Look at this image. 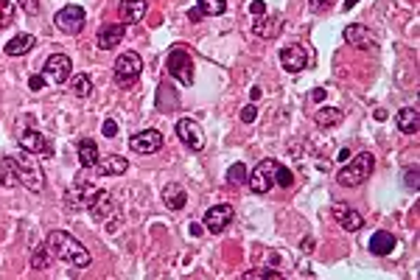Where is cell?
Listing matches in <instances>:
<instances>
[{
	"instance_id": "1",
	"label": "cell",
	"mask_w": 420,
	"mask_h": 280,
	"mask_svg": "<svg viewBox=\"0 0 420 280\" xmlns=\"http://www.w3.org/2000/svg\"><path fill=\"white\" fill-rule=\"evenodd\" d=\"M45 244H48L51 255L59 258V261L67 263V266H76V269L90 266V252L82 247V241H79L76 236H70V233H64V230H51Z\"/></svg>"
},
{
	"instance_id": "2",
	"label": "cell",
	"mask_w": 420,
	"mask_h": 280,
	"mask_svg": "<svg viewBox=\"0 0 420 280\" xmlns=\"http://www.w3.org/2000/svg\"><path fill=\"white\" fill-rule=\"evenodd\" d=\"M373 168H376V157H373L370 152H359L353 160H350V163L336 174V182H339L342 188H356V185H362L365 180H370Z\"/></svg>"
},
{
	"instance_id": "3",
	"label": "cell",
	"mask_w": 420,
	"mask_h": 280,
	"mask_svg": "<svg viewBox=\"0 0 420 280\" xmlns=\"http://www.w3.org/2000/svg\"><path fill=\"white\" fill-rule=\"evenodd\" d=\"M15 157V166H17V180L28 188V191H34V193H40L42 188H45V174H42V166H40V160L31 155V152H23V155H12Z\"/></svg>"
},
{
	"instance_id": "4",
	"label": "cell",
	"mask_w": 420,
	"mask_h": 280,
	"mask_svg": "<svg viewBox=\"0 0 420 280\" xmlns=\"http://www.w3.org/2000/svg\"><path fill=\"white\" fill-rule=\"evenodd\" d=\"M98 193H101L98 185L85 182V180H76L73 185L64 191V207H67V210H76V213H79V210H90Z\"/></svg>"
},
{
	"instance_id": "5",
	"label": "cell",
	"mask_w": 420,
	"mask_h": 280,
	"mask_svg": "<svg viewBox=\"0 0 420 280\" xmlns=\"http://www.w3.org/2000/svg\"><path fill=\"white\" fill-rule=\"evenodd\" d=\"M166 67H168V76L177 79L180 85H185V87L193 85V62H191V53L185 48H171Z\"/></svg>"
},
{
	"instance_id": "6",
	"label": "cell",
	"mask_w": 420,
	"mask_h": 280,
	"mask_svg": "<svg viewBox=\"0 0 420 280\" xmlns=\"http://www.w3.org/2000/svg\"><path fill=\"white\" fill-rule=\"evenodd\" d=\"M140 70H143V59H140L134 51H126L115 59V67H112V76H115V85L126 87V85H134Z\"/></svg>"
},
{
	"instance_id": "7",
	"label": "cell",
	"mask_w": 420,
	"mask_h": 280,
	"mask_svg": "<svg viewBox=\"0 0 420 280\" xmlns=\"http://www.w3.org/2000/svg\"><path fill=\"white\" fill-rule=\"evenodd\" d=\"M53 23H56V28H59V31H64V34L73 37V34H82V31H85L87 15H85V9H82V6L70 3V6H64V9H59V12H56Z\"/></svg>"
},
{
	"instance_id": "8",
	"label": "cell",
	"mask_w": 420,
	"mask_h": 280,
	"mask_svg": "<svg viewBox=\"0 0 420 280\" xmlns=\"http://www.w3.org/2000/svg\"><path fill=\"white\" fill-rule=\"evenodd\" d=\"M274 171H277V160H261L255 166V171L250 174V191L252 193H269L274 188Z\"/></svg>"
},
{
	"instance_id": "9",
	"label": "cell",
	"mask_w": 420,
	"mask_h": 280,
	"mask_svg": "<svg viewBox=\"0 0 420 280\" xmlns=\"http://www.w3.org/2000/svg\"><path fill=\"white\" fill-rule=\"evenodd\" d=\"M177 137L191 149V152H202L204 149V132L193 118H180L177 121Z\"/></svg>"
},
{
	"instance_id": "10",
	"label": "cell",
	"mask_w": 420,
	"mask_h": 280,
	"mask_svg": "<svg viewBox=\"0 0 420 280\" xmlns=\"http://www.w3.org/2000/svg\"><path fill=\"white\" fill-rule=\"evenodd\" d=\"M45 73L53 85H64L70 76H73V62H70V56L64 53H53L45 59Z\"/></svg>"
},
{
	"instance_id": "11",
	"label": "cell",
	"mask_w": 420,
	"mask_h": 280,
	"mask_svg": "<svg viewBox=\"0 0 420 280\" xmlns=\"http://www.w3.org/2000/svg\"><path fill=\"white\" fill-rule=\"evenodd\" d=\"M160 146H163L160 129H143L140 134L129 137V149H132L134 155H155Z\"/></svg>"
},
{
	"instance_id": "12",
	"label": "cell",
	"mask_w": 420,
	"mask_h": 280,
	"mask_svg": "<svg viewBox=\"0 0 420 280\" xmlns=\"http://www.w3.org/2000/svg\"><path fill=\"white\" fill-rule=\"evenodd\" d=\"M17 143L23 146V152H31V155H51L53 152V146H51V140L42 134V132H37V129H23L20 134H17Z\"/></svg>"
},
{
	"instance_id": "13",
	"label": "cell",
	"mask_w": 420,
	"mask_h": 280,
	"mask_svg": "<svg viewBox=\"0 0 420 280\" xmlns=\"http://www.w3.org/2000/svg\"><path fill=\"white\" fill-rule=\"evenodd\" d=\"M344 42L347 45H356V48H376L378 45V34L362 23H350L344 28Z\"/></svg>"
},
{
	"instance_id": "14",
	"label": "cell",
	"mask_w": 420,
	"mask_h": 280,
	"mask_svg": "<svg viewBox=\"0 0 420 280\" xmlns=\"http://www.w3.org/2000/svg\"><path fill=\"white\" fill-rule=\"evenodd\" d=\"M280 64H283L286 73H300V70H306L308 64V53L303 45H286L280 48Z\"/></svg>"
},
{
	"instance_id": "15",
	"label": "cell",
	"mask_w": 420,
	"mask_h": 280,
	"mask_svg": "<svg viewBox=\"0 0 420 280\" xmlns=\"http://www.w3.org/2000/svg\"><path fill=\"white\" fill-rule=\"evenodd\" d=\"M233 222V207L230 204H213L204 213V227L210 233H225V227Z\"/></svg>"
},
{
	"instance_id": "16",
	"label": "cell",
	"mask_w": 420,
	"mask_h": 280,
	"mask_svg": "<svg viewBox=\"0 0 420 280\" xmlns=\"http://www.w3.org/2000/svg\"><path fill=\"white\" fill-rule=\"evenodd\" d=\"M333 216H336V222L347 230V233H359L362 227H365V219H362V213L359 210H353L350 204H333Z\"/></svg>"
},
{
	"instance_id": "17",
	"label": "cell",
	"mask_w": 420,
	"mask_h": 280,
	"mask_svg": "<svg viewBox=\"0 0 420 280\" xmlns=\"http://www.w3.org/2000/svg\"><path fill=\"white\" fill-rule=\"evenodd\" d=\"M123 34H126V26H123V23H104V26L98 28L96 42H98L101 51H112L115 45H121Z\"/></svg>"
},
{
	"instance_id": "18",
	"label": "cell",
	"mask_w": 420,
	"mask_h": 280,
	"mask_svg": "<svg viewBox=\"0 0 420 280\" xmlns=\"http://www.w3.org/2000/svg\"><path fill=\"white\" fill-rule=\"evenodd\" d=\"M163 202H166L168 210H182L188 204V193H185V188L180 182H168L163 188Z\"/></svg>"
},
{
	"instance_id": "19",
	"label": "cell",
	"mask_w": 420,
	"mask_h": 280,
	"mask_svg": "<svg viewBox=\"0 0 420 280\" xmlns=\"http://www.w3.org/2000/svg\"><path fill=\"white\" fill-rule=\"evenodd\" d=\"M146 0H123L121 3V20H123V26L126 23H140L146 17Z\"/></svg>"
},
{
	"instance_id": "20",
	"label": "cell",
	"mask_w": 420,
	"mask_h": 280,
	"mask_svg": "<svg viewBox=\"0 0 420 280\" xmlns=\"http://www.w3.org/2000/svg\"><path fill=\"white\" fill-rule=\"evenodd\" d=\"M395 247H398V238H395L390 230H378V233H373V238H370V252H373V255H390Z\"/></svg>"
},
{
	"instance_id": "21",
	"label": "cell",
	"mask_w": 420,
	"mask_h": 280,
	"mask_svg": "<svg viewBox=\"0 0 420 280\" xmlns=\"http://www.w3.org/2000/svg\"><path fill=\"white\" fill-rule=\"evenodd\" d=\"M395 126L406 134H414L417 126H420V118H417V107H403L395 112Z\"/></svg>"
},
{
	"instance_id": "22",
	"label": "cell",
	"mask_w": 420,
	"mask_h": 280,
	"mask_svg": "<svg viewBox=\"0 0 420 280\" xmlns=\"http://www.w3.org/2000/svg\"><path fill=\"white\" fill-rule=\"evenodd\" d=\"M79 166L82 168L98 166V143H96V140H90V137L79 140Z\"/></svg>"
},
{
	"instance_id": "23",
	"label": "cell",
	"mask_w": 420,
	"mask_h": 280,
	"mask_svg": "<svg viewBox=\"0 0 420 280\" xmlns=\"http://www.w3.org/2000/svg\"><path fill=\"white\" fill-rule=\"evenodd\" d=\"M0 185H3V188H15V185H20L15 157H3V160H0Z\"/></svg>"
},
{
	"instance_id": "24",
	"label": "cell",
	"mask_w": 420,
	"mask_h": 280,
	"mask_svg": "<svg viewBox=\"0 0 420 280\" xmlns=\"http://www.w3.org/2000/svg\"><path fill=\"white\" fill-rule=\"evenodd\" d=\"M126 168H129V160H126V157H118V155L107 157V160L98 166L101 177H118V174H126Z\"/></svg>"
},
{
	"instance_id": "25",
	"label": "cell",
	"mask_w": 420,
	"mask_h": 280,
	"mask_svg": "<svg viewBox=\"0 0 420 280\" xmlns=\"http://www.w3.org/2000/svg\"><path fill=\"white\" fill-rule=\"evenodd\" d=\"M252 31L263 40H274L280 34V20L277 17H266V20H255L252 23Z\"/></svg>"
},
{
	"instance_id": "26",
	"label": "cell",
	"mask_w": 420,
	"mask_h": 280,
	"mask_svg": "<svg viewBox=\"0 0 420 280\" xmlns=\"http://www.w3.org/2000/svg\"><path fill=\"white\" fill-rule=\"evenodd\" d=\"M339 121H342V110H336V107H322V110H317V112H314V123H317L320 129L336 126Z\"/></svg>"
},
{
	"instance_id": "27",
	"label": "cell",
	"mask_w": 420,
	"mask_h": 280,
	"mask_svg": "<svg viewBox=\"0 0 420 280\" xmlns=\"http://www.w3.org/2000/svg\"><path fill=\"white\" fill-rule=\"evenodd\" d=\"M31 48H34V37L31 34H17L12 42H6V56H23Z\"/></svg>"
},
{
	"instance_id": "28",
	"label": "cell",
	"mask_w": 420,
	"mask_h": 280,
	"mask_svg": "<svg viewBox=\"0 0 420 280\" xmlns=\"http://www.w3.org/2000/svg\"><path fill=\"white\" fill-rule=\"evenodd\" d=\"M227 9V0H196V12L207 17H219Z\"/></svg>"
},
{
	"instance_id": "29",
	"label": "cell",
	"mask_w": 420,
	"mask_h": 280,
	"mask_svg": "<svg viewBox=\"0 0 420 280\" xmlns=\"http://www.w3.org/2000/svg\"><path fill=\"white\" fill-rule=\"evenodd\" d=\"M70 90H73L76 98H87L93 93V82L87 73H76V76H70Z\"/></svg>"
},
{
	"instance_id": "30",
	"label": "cell",
	"mask_w": 420,
	"mask_h": 280,
	"mask_svg": "<svg viewBox=\"0 0 420 280\" xmlns=\"http://www.w3.org/2000/svg\"><path fill=\"white\" fill-rule=\"evenodd\" d=\"M48 263H51V250H48V244H40V247H34V258H31V266H34V269H48Z\"/></svg>"
},
{
	"instance_id": "31",
	"label": "cell",
	"mask_w": 420,
	"mask_h": 280,
	"mask_svg": "<svg viewBox=\"0 0 420 280\" xmlns=\"http://www.w3.org/2000/svg\"><path fill=\"white\" fill-rule=\"evenodd\" d=\"M227 182L230 185H244L247 182V166L244 163H233L227 168Z\"/></svg>"
},
{
	"instance_id": "32",
	"label": "cell",
	"mask_w": 420,
	"mask_h": 280,
	"mask_svg": "<svg viewBox=\"0 0 420 280\" xmlns=\"http://www.w3.org/2000/svg\"><path fill=\"white\" fill-rule=\"evenodd\" d=\"M292 182H295V174H292L286 166H280V163H277V171H274V185H280V188H292Z\"/></svg>"
},
{
	"instance_id": "33",
	"label": "cell",
	"mask_w": 420,
	"mask_h": 280,
	"mask_svg": "<svg viewBox=\"0 0 420 280\" xmlns=\"http://www.w3.org/2000/svg\"><path fill=\"white\" fill-rule=\"evenodd\" d=\"M15 23V6L9 0H0V28H6Z\"/></svg>"
},
{
	"instance_id": "34",
	"label": "cell",
	"mask_w": 420,
	"mask_h": 280,
	"mask_svg": "<svg viewBox=\"0 0 420 280\" xmlns=\"http://www.w3.org/2000/svg\"><path fill=\"white\" fill-rule=\"evenodd\" d=\"M308 6H311L314 15H325L333 6V0H308Z\"/></svg>"
},
{
	"instance_id": "35",
	"label": "cell",
	"mask_w": 420,
	"mask_h": 280,
	"mask_svg": "<svg viewBox=\"0 0 420 280\" xmlns=\"http://www.w3.org/2000/svg\"><path fill=\"white\" fill-rule=\"evenodd\" d=\"M244 277H272V280H277V277H283V274H280V272H274V269H255V272H247Z\"/></svg>"
},
{
	"instance_id": "36",
	"label": "cell",
	"mask_w": 420,
	"mask_h": 280,
	"mask_svg": "<svg viewBox=\"0 0 420 280\" xmlns=\"http://www.w3.org/2000/svg\"><path fill=\"white\" fill-rule=\"evenodd\" d=\"M255 118H258V110H255V104H247V107L241 110V121H244V123H252Z\"/></svg>"
},
{
	"instance_id": "37",
	"label": "cell",
	"mask_w": 420,
	"mask_h": 280,
	"mask_svg": "<svg viewBox=\"0 0 420 280\" xmlns=\"http://www.w3.org/2000/svg\"><path fill=\"white\" fill-rule=\"evenodd\" d=\"M17 3H20L23 12H28V15H37V12H40V0H17Z\"/></svg>"
},
{
	"instance_id": "38",
	"label": "cell",
	"mask_w": 420,
	"mask_h": 280,
	"mask_svg": "<svg viewBox=\"0 0 420 280\" xmlns=\"http://www.w3.org/2000/svg\"><path fill=\"white\" fill-rule=\"evenodd\" d=\"M406 185H409V191H417V166H412L406 171Z\"/></svg>"
},
{
	"instance_id": "39",
	"label": "cell",
	"mask_w": 420,
	"mask_h": 280,
	"mask_svg": "<svg viewBox=\"0 0 420 280\" xmlns=\"http://www.w3.org/2000/svg\"><path fill=\"white\" fill-rule=\"evenodd\" d=\"M250 12L255 17H261V15H266V3H263V0H255V3H250Z\"/></svg>"
},
{
	"instance_id": "40",
	"label": "cell",
	"mask_w": 420,
	"mask_h": 280,
	"mask_svg": "<svg viewBox=\"0 0 420 280\" xmlns=\"http://www.w3.org/2000/svg\"><path fill=\"white\" fill-rule=\"evenodd\" d=\"M104 134L112 140V137L118 134V123H115V121H104Z\"/></svg>"
},
{
	"instance_id": "41",
	"label": "cell",
	"mask_w": 420,
	"mask_h": 280,
	"mask_svg": "<svg viewBox=\"0 0 420 280\" xmlns=\"http://www.w3.org/2000/svg\"><path fill=\"white\" fill-rule=\"evenodd\" d=\"M42 85H45V79H42V76H37V73L28 79V87H31V90H42Z\"/></svg>"
},
{
	"instance_id": "42",
	"label": "cell",
	"mask_w": 420,
	"mask_h": 280,
	"mask_svg": "<svg viewBox=\"0 0 420 280\" xmlns=\"http://www.w3.org/2000/svg\"><path fill=\"white\" fill-rule=\"evenodd\" d=\"M347 157H350V152H347V149H342V152H339V157H336V160H339V163H344V160H347Z\"/></svg>"
},
{
	"instance_id": "43",
	"label": "cell",
	"mask_w": 420,
	"mask_h": 280,
	"mask_svg": "<svg viewBox=\"0 0 420 280\" xmlns=\"http://www.w3.org/2000/svg\"><path fill=\"white\" fill-rule=\"evenodd\" d=\"M356 3H359V0H344V9H347V12H350V9H353V6H356Z\"/></svg>"
}]
</instances>
